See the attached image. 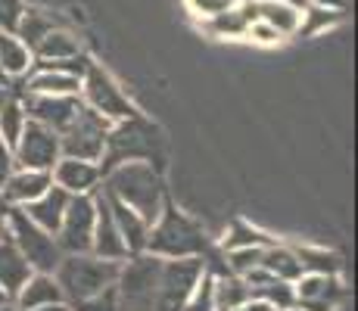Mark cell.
Wrapping results in <instances>:
<instances>
[{
    "instance_id": "6da1fadb",
    "label": "cell",
    "mask_w": 358,
    "mask_h": 311,
    "mask_svg": "<svg viewBox=\"0 0 358 311\" xmlns=\"http://www.w3.org/2000/svg\"><path fill=\"white\" fill-rule=\"evenodd\" d=\"M203 271V259H156L150 252L131 255L119 265L115 277L119 311H184V302L190 299Z\"/></svg>"
},
{
    "instance_id": "7a4b0ae2",
    "label": "cell",
    "mask_w": 358,
    "mask_h": 311,
    "mask_svg": "<svg viewBox=\"0 0 358 311\" xmlns=\"http://www.w3.org/2000/svg\"><path fill=\"white\" fill-rule=\"evenodd\" d=\"M100 193L115 199V203L128 205V209H134L147 224H153L159 218L162 205L169 203L165 175L147 162H125V165H115V168L103 171Z\"/></svg>"
},
{
    "instance_id": "3957f363",
    "label": "cell",
    "mask_w": 358,
    "mask_h": 311,
    "mask_svg": "<svg viewBox=\"0 0 358 311\" xmlns=\"http://www.w3.org/2000/svg\"><path fill=\"white\" fill-rule=\"evenodd\" d=\"M165 159H169V143H165V134L159 131V124H153L137 113L125 122L109 124L100 168L109 171L125 162H147L153 168L165 171Z\"/></svg>"
},
{
    "instance_id": "277c9868",
    "label": "cell",
    "mask_w": 358,
    "mask_h": 311,
    "mask_svg": "<svg viewBox=\"0 0 358 311\" xmlns=\"http://www.w3.org/2000/svg\"><path fill=\"white\" fill-rule=\"evenodd\" d=\"M143 252L156 259H212V243L194 218H187L175 203H165L159 218L150 224Z\"/></svg>"
},
{
    "instance_id": "5b68a950",
    "label": "cell",
    "mask_w": 358,
    "mask_h": 311,
    "mask_svg": "<svg viewBox=\"0 0 358 311\" xmlns=\"http://www.w3.org/2000/svg\"><path fill=\"white\" fill-rule=\"evenodd\" d=\"M59 289H63V302L66 305H75L81 299H91V296L103 293V289L115 287V277H119V265L115 261H103L91 252L81 255H63V261L53 271Z\"/></svg>"
},
{
    "instance_id": "8992f818",
    "label": "cell",
    "mask_w": 358,
    "mask_h": 311,
    "mask_svg": "<svg viewBox=\"0 0 358 311\" xmlns=\"http://www.w3.org/2000/svg\"><path fill=\"white\" fill-rule=\"evenodd\" d=\"M6 237L22 252V259L29 261L34 274H53L57 265L63 261V249L57 246V237L41 231L38 224H31L22 215V209H6Z\"/></svg>"
},
{
    "instance_id": "52a82bcc",
    "label": "cell",
    "mask_w": 358,
    "mask_h": 311,
    "mask_svg": "<svg viewBox=\"0 0 358 311\" xmlns=\"http://www.w3.org/2000/svg\"><path fill=\"white\" fill-rule=\"evenodd\" d=\"M78 96L91 113H97L100 119H106L109 124L137 115V106L128 100V94L115 85L113 75H109L103 66H97V62H91V68H87L85 78H81Z\"/></svg>"
},
{
    "instance_id": "ba28073f",
    "label": "cell",
    "mask_w": 358,
    "mask_h": 311,
    "mask_svg": "<svg viewBox=\"0 0 358 311\" xmlns=\"http://www.w3.org/2000/svg\"><path fill=\"white\" fill-rule=\"evenodd\" d=\"M106 134L109 122L91 113L87 106H81V113L66 124V131H59V150L69 159H85V162L100 165L103 150H106Z\"/></svg>"
},
{
    "instance_id": "9c48e42d",
    "label": "cell",
    "mask_w": 358,
    "mask_h": 311,
    "mask_svg": "<svg viewBox=\"0 0 358 311\" xmlns=\"http://www.w3.org/2000/svg\"><path fill=\"white\" fill-rule=\"evenodd\" d=\"M94 224H97V193L94 196H72L66 205V215L59 221L57 246L63 249V255H81L91 252L94 240Z\"/></svg>"
},
{
    "instance_id": "30bf717a",
    "label": "cell",
    "mask_w": 358,
    "mask_h": 311,
    "mask_svg": "<svg viewBox=\"0 0 358 311\" xmlns=\"http://www.w3.org/2000/svg\"><path fill=\"white\" fill-rule=\"evenodd\" d=\"M16 168H31V171H50L53 165L63 159L59 150V134L38 122H25L22 134H19L16 147H13Z\"/></svg>"
},
{
    "instance_id": "8fae6325",
    "label": "cell",
    "mask_w": 358,
    "mask_h": 311,
    "mask_svg": "<svg viewBox=\"0 0 358 311\" xmlns=\"http://www.w3.org/2000/svg\"><path fill=\"white\" fill-rule=\"evenodd\" d=\"M346 296L340 277L330 274H302L293 283V308L296 311H336Z\"/></svg>"
},
{
    "instance_id": "7c38bea8",
    "label": "cell",
    "mask_w": 358,
    "mask_h": 311,
    "mask_svg": "<svg viewBox=\"0 0 358 311\" xmlns=\"http://www.w3.org/2000/svg\"><path fill=\"white\" fill-rule=\"evenodd\" d=\"M22 109H25V119L29 122H38L50 131H66V124L81 113V96L72 94V96H47V94H22Z\"/></svg>"
},
{
    "instance_id": "4fadbf2b",
    "label": "cell",
    "mask_w": 358,
    "mask_h": 311,
    "mask_svg": "<svg viewBox=\"0 0 358 311\" xmlns=\"http://www.w3.org/2000/svg\"><path fill=\"white\" fill-rule=\"evenodd\" d=\"M50 178H53V187H59V190L69 193V196H94V193H100L103 168L97 162L63 156L50 168Z\"/></svg>"
},
{
    "instance_id": "5bb4252c",
    "label": "cell",
    "mask_w": 358,
    "mask_h": 311,
    "mask_svg": "<svg viewBox=\"0 0 358 311\" xmlns=\"http://www.w3.org/2000/svg\"><path fill=\"white\" fill-rule=\"evenodd\" d=\"M53 187L50 171H31V168H13L6 184L0 187V205L6 209H25L38 196H44Z\"/></svg>"
},
{
    "instance_id": "9a60e30c",
    "label": "cell",
    "mask_w": 358,
    "mask_h": 311,
    "mask_svg": "<svg viewBox=\"0 0 358 311\" xmlns=\"http://www.w3.org/2000/svg\"><path fill=\"white\" fill-rule=\"evenodd\" d=\"M91 255H97L103 261H115V265H122V261L128 259V246H125V240H122L113 215H109V205H106V199H103V193H97V224H94Z\"/></svg>"
},
{
    "instance_id": "2e32d148",
    "label": "cell",
    "mask_w": 358,
    "mask_h": 311,
    "mask_svg": "<svg viewBox=\"0 0 358 311\" xmlns=\"http://www.w3.org/2000/svg\"><path fill=\"white\" fill-rule=\"evenodd\" d=\"M47 305H66L63 302V289L53 274H31L22 283L16 296H13V308L25 311V308H47Z\"/></svg>"
},
{
    "instance_id": "e0dca14e",
    "label": "cell",
    "mask_w": 358,
    "mask_h": 311,
    "mask_svg": "<svg viewBox=\"0 0 358 311\" xmlns=\"http://www.w3.org/2000/svg\"><path fill=\"white\" fill-rule=\"evenodd\" d=\"M246 287H250V299H259L265 305H271L274 311H293V283H284L278 277H271L268 271H256L246 274Z\"/></svg>"
},
{
    "instance_id": "ac0fdd59",
    "label": "cell",
    "mask_w": 358,
    "mask_h": 311,
    "mask_svg": "<svg viewBox=\"0 0 358 311\" xmlns=\"http://www.w3.org/2000/svg\"><path fill=\"white\" fill-rule=\"evenodd\" d=\"M69 193H63L59 187H50V190L44 193V196H38L34 203H29L22 209V215L31 221V224H38L41 231L47 233H57L59 231V221L66 215V205H69Z\"/></svg>"
},
{
    "instance_id": "d6986e66",
    "label": "cell",
    "mask_w": 358,
    "mask_h": 311,
    "mask_svg": "<svg viewBox=\"0 0 358 311\" xmlns=\"http://www.w3.org/2000/svg\"><path fill=\"white\" fill-rule=\"evenodd\" d=\"M78 91H81V78L44 66H31V72L25 75L22 85V94H47V96H72Z\"/></svg>"
},
{
    "instance_id": "ffe728a7",
    "label": "cell",
    "mask_w": 358,
    "mask_h": 311,
    "mask_svg": "<svg viewBox=\"0 0 358 311\" xmlns=\"http://www.w3.org/2000/svg\"><path fill=\"white\" fill-rule=\"evenodd\" d=\"M103 199H106L109 215H113L115 227H119L122 240H125V246H128V259H131V255H141L143 246H147L150 224H147V221H143L141 215H137L134 209H128V205L115 203V199H109V196H103Z\"/></svg>"
},
{
    "instance_id": "44dd1931",
    "label": "cell",
    "mask_w": 358,
    "mask_h": 311,
    "mask_svg": "<svg viewBox=\"0 0 358 311\" xmlns=\"http://www.w3.org/2000/svg\"><path fill=\"white\" fill-rule=\"evenodd\" d=\"M256 19L271 25L280 38H290L299 29L302 3H293V0H256Z\"/></svg>"
},
{
    "instance_id": "7402d4cb",
    "label": "cell",
    "mask_w": 358,
    "mask_h": 311,
    "mask_svg": "<svg viewBox=\"0 0 358 311\" xmlns=\"http://www.w3.org/2000/svg\"><path fill=\"white\" fill-rule=\"evenodd\" d=\"M252 22H256V3L252 0H240L228 13H222V16L206 19V29L215 34V38H246V29Z\"/></svg>"
},
{
    "instance_id": "603a6c76",
    "label": "cell",
    "mask_w": 358,
    "mask_h": 311,
    "mask_svg": "<svg viewBox=\"0 0 358 311\" xmlns=\"http://www.w3.org/2000/svg\"><path fill=\"white\" fill-rule=\"evenodd\" d=\"M31 268L29 261L22 259V252H19L16 246H13V240H0V287L6 289V296H16L19 289H22V283L31 277Z\"/></svg>"
},
{
    "instance_id": "cb8c5ba5",
    "label": "cell",
    "mask_w": 358,
    "mask_h": 311,
    "mask_svg": "<svg viewBox=\"0 0 358 311\" xmlns=\"http://www.w3.org/2000/svg\"><path fill=\"white\" fill-rule=\"evenodd\" d=\"M34 66L31 50L13 31H0V78H25Z\"/></svg>"
},
{
    "instance_id": "d4e9b609",
    "label": "cell",
    "mask_w": 358,
    "mask_h": 311,
    "mask_svg": "<svg viewBox=\"0 0 358 311\" xmlns=\"http://www.w3.org/2000/svg\"><path fill=\"white\" fill-rule=\"evenodd\" d=\"M57 29H63V22H59L53 13L38 10V6H29V10H22L19 25H16V31H13V34H16V38L29 47V50H34V47L47 38V34L57 31Z\"/></svg>"
},
{
    "instance_id": "484cf974",
    "label": "cell",
    "mask_w": 358,
    "mask_h": 311,
    "mask_svg": "<svg viewBox=\"0 0 358 311\" xmlns=\"http://www.w3.org/2000/svg\"><path fill=\"white\" fill-rule=\"evenodd\" d=\"M78 53H85V50H81L78 34L63 25V29L47 34V38L31 50V57H34V62H59V59L78 57Z\"/></svg>"
},
{
    "instance_id": "4316f807",
    "label": "cell",
    "mask_w": 358,
    "mask_h": 311,
    "mask_svg": "<svg viewBox=\"0 0 358 311\" xmlns=\"http://www.w3.org/2000/svg\"><path fill=\"white\" fill-rule=\"evenodd\" d=\"M259 268L262 271H268L271 277L284 280V283H296L302 277V265H299V259H296L293 246H284V243H278V240L262 252V265Z\"/></svg>"
},
{
    "instance_id": "83f0119b",
    "label": "cell",
    "mask_w": 358,
    "mask_h": 311,
    "mask_svg": "<svg viewBox=\"0 0 358 311\" xmlns=\"http://www.w3.org/2000/svg\"><path fill=\"white\" fill-rule=\"evenodd\" d=\"M212 296H215V311H234L240 308L243 302H250V287H246L243 277L237 274L222 271H212Z\"/></svg>"
},
{
    "instance_id": "f1b7e54d",
    "label": "cell",
    "mask_w": 358,
    "mask_h": 311,
    "mask_svg": "<svg viewBox=\"0 0 358 311\" xmlns=\"http://www.w3.org/2000/svg\"><path fill=\"white\" fill-rule=\"evenodd\" d=\"M296 259L302 265V274H330V277H340L343 271V259L330 249L321 246H293Z\"/></svg>"
},
{
    "instance_id": "f546056e",
    "label": "cell",
    "mask_w": 358,
    "mask_h": 311,
    "mask_svg": "<svg viewBox=\"0 0 358 311\" xmlns=\"http://www.w3.org/2000/svg\"><path fill=\"white\" fill-rule=\"evenodd\" d=\"M25 109H22V100L19 96H0V140L6 147H16L19 134L25 128Z\"/></svg>"
},
{
    "instance_id": "4dcf8cb0",
    "label": "cell",
    "mask_w": 358,
    "mask_h": 311,
    "mask_svg": "<svg viewBox=\"0 0 358 311\" xmlns=\"http://www.w3.org/2000/svg\"><path fill=\"white\" fill-rule=\"evenodd\" d=\"M271 243H274V237H268V233L259 231V227L246 224V221H231L228 233H224V240H222V252L224 249H252V246L265 249Z\"/></svg>"
},
{
    "instance_id": "1f68e13d",
    "label": "cell",
    "mask_w": 358,
    "mask_h": 311,
    "mask_svg": "<svg viewBox=\"0 0 358 311\" xmlns=\"http://www.w3.org/2000/svg\"><path fill=\"white\" fill-rule=\"evenodd\" d=\"M340 19H343V13L321 10V6H302V19H299V29H296V34H299V38H315V34L334 29Z\"/></svg>"
},
{
    "instance_id": "d6a6232c",
    "label": "cell",
    "mask_w": 358,
    "mask_h": 311,
    "mask_svg": "<svg viewBox=\"0 0 358 311\" xmlns=\"http://www.w3.org/2000/svg\"><path fill=\"white\" fill-rule=\"evenodd\" d=\"M265 249H259V246H252V249H224L222 252L224 271L237 274V277H246V274L256 271V268L262 265V252H265Z\"/></svg>"
},
{
    "instance_id": "836d02e7",
    "label": "cell",
    "mask_w": 358,
    "mask_h": 311,
    "mask_svg": "<svg viewBox=\"0 0 358 311\" xmlns=\"http://www.w3.org/2000/svg\"><path fill=\"white\" fill-rule=\"evenodd\" d=\"M212 271L206 268L203 277L196 280L194 293H190V299L184 302V311H215V296H212Z\"/></svg>"
},
{
    "instance_id": "e575fe53",
    "label": "cell",
    "mask_w": 358,
    "mask_h": 311,
    "mask_svg": "<svg viewBox=\"0 0 358 311\" xmlns=\"http://www.w3.org/2000/svg\"><path fill=\"white\" fill-rule=\"evenodd\" d=\"M69 311H119V296H115V287L103 289V293L91 296V299L75 302V305H69Z\"/></svg>"
},
{
    "instance_id": "d590c367",
    "label": "cell",
    "mask_w": 358,
    "mask_h": 311,
    "mask_svg": "<svg viewBox=\"0 0 358 311\" xmlns=\"http://www.w3.org/2000/svg\"><path fill=\"white\" fill-rule=\"evenodd\" d=\"M234 3H240V0H187L190 13H196V16H203V19L222 16V13H228Z\"/></svg>"
},
{
    "instance_id": "8d00e7d4",
    "label": "cell",
    "mask_w": 358,
    "mask_h": 311,
    "mask_svg": "<svg viewBox=\"0 0 358 311\" xmlns=\"http://www.w3.org/2000/svg\"><path fill=\"white\" fill-rule=\"evenodd\" d=\"M22 10V0H0V31H16Z\"/></svg>"
},
{
    "instance_id": "74e56055",
    "label": "cell",
    "mask_w": 358,
    "mask_h": 311,
    "mask_svg": "<svg viewBox=\"0 0 358 311\" xmlns=\"http://www.w3.org/2000/svg\"><path fill=\"white\" fill-rule=\"evenodd\" d=\"M246 38H250V41H256V44H265V47H274V44H280V41H284L278 31L271 29V25L259 22V19L250 25V29H246Z\"/></svg>"
},
{
    "instance_id": "f35d334b",
    "label": "cell",
    "mask_w": 358,
    "mask_h": 311,
    "mask_svg": "<svg viewBox=\"0 0 358 311\" xmlns=\"http://www.w3.org/2000/svg\"><path fill=\"white\" fill-rule=\"evenodd\" d=\"M13 168H16V159H13V150L6 147L3 140H0V187L6 184V178L13 175Z\"/></svg>"
},
{
    "instance_id": "ab89813d",
    "label": "cell",
    "mask_w": 358,
    "mask_h": 311,
    "mask_svg": "<svg viewBox=\"0 0 358 311\" xmlns=\"http://www.w3.org/2000/svg\"><path fill=\"white\" fill-rule=\"evenodd\" d=\"M312 6H321V10H334V13H346L349 0H312Z\"/></svg>"
},
{
    "instance_id": "60d3db41",
    "label": "cell",
    "mask_w": 358,
    "mask_h": 311,
    "mask_svg": "<svg viewBox=\"0 0 358 311\" xmlns=\"http://www.w3.org/2000/svg\"><path fill=\"white\" fill-rule=\"evenodd\" d=\"M234 311H274V308L265 305V302H259V299H250V302H243V305L234 308Z\"/></svg>"
},
{
    "instance_id": "b9f144b4",
    "label": "cell",
    "mask_w": 358,
    "mask_h": 311,
    "mask_svg": "<svg viewBox=\"0 0 358 311\" xmlns=\"http://www.w3.org/2000/svg\"><path fill=\"white\" fill-rule=\"evenodd\" d=\"M0 240H6V205H0Z\"/></svg>"
},
{
    "instance_id": "7bdbcfd3",
    "label": "cell",
    "mask_w": 358,
    "mask_h": 311,
    "mask_svg": "<svg viewBox=\"0 0 358 311\" xmlns=\"http://www.w3.org/2000/svg\"><path fill=\"white\" fill-rule=\"evenodd\" d=\"M25 311H69V305H47V308H25Z\"/></svg>"
},
{
    "instance_id": "ee69618b",
    "label": "cell",
    "mask_w": 358,
    "mask_h": 311,
    "mask_svg": "<svg viewBox=\"0 0 358 311\" xmlns=\"http://www.w3.org/2000/svg\"><path fill=\"white\" fill-rule=\"evenodd\" d=\"M3 305H13V299H10V296H6V289L0 287V308H3Z\"/></svg>"
},
{
    "instance_id": "f6af8a7d",
    "label": "cell",
    "mask_w": 358,
    "mask_h": 311,
    "mask_svg": "<svg viewBox=\"0 0 358 311\" xmlns=\"http://www.w3.org/2000/svg\"><path fill=\"white\" fill-rule=\"evenodd\" d=\"M0 311H16V308H13V305H3V308H0Z\"/></svg>"
},
{
    "instance_id": "bcb514c9",
    "label": "cell",
    "mask_w": 358,
    "mask_h": 311,
    "mask_svg": "<svg viewBox=\"0 0 358 311\" xmlns=\"http://www.w3.org/2000/svg\"><path fill=\"white\" fill-rule=\"evenodd\" d=\"M0 81H3V78H0Z\"/></svg>"
},
{
    "instance_id": "7dc6e473",
    "label": "cell",
    "mask_w": 358,
    "mask_h": 311,
    "mask_svg": "<svg viewBox=\"0 0 358 311\" xmlns=\"http://www.w3.org/2000/svg\"><path fill=\"white\" fill-rule=\"evenodd\" d=\"M0 96H3V94H0Z\"/></svg>"
},
{
    "instance_id": "c3c4849f",
    "label": "cell",
    "mask_w": 358,
    "mask_h": 311,
    "mask_svg": "<svg viewBox=\"0 0 358 311\" xmlns=\"http://www.w3.org/2000/svg\"><path fill=\"white\" fill-rule=\"evenodd\" d=\"M293 311H296V308H293Z\"/></svg>"
}]
</instances>
